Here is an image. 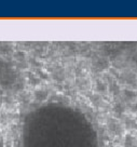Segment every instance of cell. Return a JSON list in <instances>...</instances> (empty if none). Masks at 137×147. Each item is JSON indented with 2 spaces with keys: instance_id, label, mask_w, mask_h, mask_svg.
<instances>
[{
  "instance_id": "cell-1",
  "label": "cell",
  "mask_w": 137,
  "mask_h": 147,
  "mask_svg": "<svg viewBox=\"0 0 137 147\" xmlns=\"http://www.w3.org/2000/svg\"><path fill=\"white\" fill-rule=\"evenodd\" d=\"M106 128L108 133L113 136V138H120L123 135L124 132V127L122 122L118 120L117 118L113 117H109L108 119L106 120Z\"/></svg>"
},
{
  "instance_id": "cell-2",
  "label": "cell",
  "mask_w": 137,
  "mask_h": 147,
  "mask_svg": "<svg viewBox=\"0 0 137 147\" xmlns=\"http://www.w3.org/2000/svg\"><path fill=\"white\" fill-rule=\"evenodd\" d=\"M123 127L126 130H128L130 132L132 131H137V116H125L123 119Z\"/></svg>"
},
{
  "instance_id": "cell-3",
  "label": "cell",
  "mask_w": 137,
  "mask_h": 147,
  "mask_svg": "<svg viewBox=\"0 0 137 147\" xmlns=\"http://www.w3.org/2000/svg\"><path fill=\"white\" fill-rule=\"evenodd\" d=\"M0 147H7V140H5V132L0 131Z\"/></svg>"
},
{
  "instance_id": "cell-4",
  "label": "cell",
  "mask_w": 137,
  "mask_h": 147,
  "mask_svg": "<svg viewBox=\"0 0 137 147\" xmlns=\"http://www.w3.org/2000/svg\"><path fill=\"white\" fill-rule=\"evenodd\" d=\"M106 147H116V146H114L112 143H110V144H108V145H107Z\"/></svg>"
}]
</instances>
